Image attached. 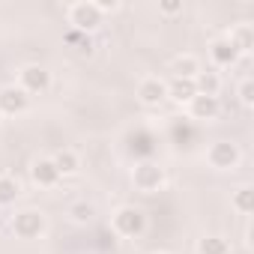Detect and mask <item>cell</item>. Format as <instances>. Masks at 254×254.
I'll return each mask as SVG.
<instances>
[{
	"label": "cell",
	"instance_id": "cell-16",
	"mask_svg": "<svg viewBox=\"0 0 254 254\" xmlns=\"http://www.w3.org/2000/svg\"><path fill=\"white\" fill-rule=\"evenodd\" d=\"M51 162H54V168H57L60 177H72V174L81 171V159H78V153H72V150H60V153H54Z\"/></svg>",
	"mask_w": 254,
	"mask_h": 254
},
{
	"label": "cell",
	"instance_id": "cell-12",
	"mask_svg": "<svg viewBox=\"0 0 254 254\" xmlns=\"http://www.w3.org/2000/svg\"><path fill=\"white\" fill-rule=\"evenodd\" d=\"M227 39H230V45L236 48L239 57H248V54L254 51V27H251V24H236V27L227 33Z\"/></svg>",
	"mask_w": 254,
	"mask_h": 254
},
{
	"label": "cell",
	"instance_id": "cell-7",
	"mask_svg": "<svg viewBox=\"0 0 254 254\" xmlns=\"http://www.w3.org/2000/svg\"><path fill=\"white\" fill-rule=\"evenodd\" d=\"M30 108V96L18 87V84H9V87H0V114L3 117H18Z\"/></svg>",
	"mask_w": 254,
	"mask_h": 254
},
{
	"label": "cell",
	"instance_id": "cell-18",
	"mask_svg": "<svg viewBox=\"0 0 254 254\" xmlns=\"http://www.w3.org/2000/svg\"><path fill=\"white\" fill-rule=\"evenodd\" d=\"M230 203H233V209H236V212L251 215V212H254V186H239V189L233 191Z\"/></svg>",
	"mask_w": 254,
	"mask_h": 254
},
{
	"label": "cell",
	"instance_id": "cell-15",
	"mask_svg": "<svg viewBox=\"0 0 254 254\" xmlns=\"http://www.w3.org/2000/svg\"><path fill=\"white\" fill-rule=\"evenodd\" d=\"M194 90H197V96H218V93H221V78H218V72L200 69L197 78H194Z\"/></svg>",
	"mask_w": 254,
	"mask_h": 254
},
{
	"label": "cell",
	"instance_id": "cell-9",
	"mask_svg": "<svg viewBox=\"0 0 254 254\" xmlns=\"http://www.w3.org/2000/svg\"><path fill=\"white\" fill-rule=\"evenodd\" d=\"M209 60H212L218 69H230V66H236L242 57L236 54V48L230 45V39H227V36H218V39H212V42H209Z\"/></svg>",
	"mask_w": 254,
	"mask_h": 254
},
{
	"label": "cell",
	"instance_id": "cell-19",
	"mask_svg": "<svg viewBox=\"0 0 254 254\" xmlns=\"http://www.w3.org/2000/svg\"><path fill=\"white\" fill-rule=\"evenodd\" d=\"M18 194H21V183L15 177H9V174L0 177V206H12L18 200Z\"/></svg>",
	"mask_w": 254,
	"mask_h": 254
},
{
	"label": "cell",
	"instance_id": "cell-25",
	"mask_svg": "<svg viewBox=\"0 0 254 254\" xmlns=\"http://www.w3.org/2000/svg\"><path fill=\"white\" fill-rule=\"evenodd\" d=\"M0 230H3V212H0Z\"/></svg>",
	"mask_w": 254,
	"mask_h": 254
},
{
	"label": "cell",
	"instance_id": "cell-3",
	"mask_svg": "<svg viewBox=\"0 0 254 254\" xmlns=\"http://www.w3.org/2000/svg\"><path fill=\"white\" fill-rule=\"evenodd\" d=\"M45 227H48V218L39 209H21L12 218V233L18 239H39L45 233Z\"/></svg>",
	"mask_w": 254,
	"mask_h": 254
},
{
	"label": "cell",
	"instance_id": "cell-21",
	"mask_svg": "<svg viewBox=\"0 0 254 254\" xmlns=\"http://www.w3.org/2000/svg\"><path fill=\"white\" fill-rule=\"evenodd\" d=\"M63 39H66L69 45H75L81 54H90V51H93V42H90V36H87V33H81V30H75V27H72V30H69Z\"/></svg>",
	"mask_w": 254,
	"mask_h": 254
},
{
	"label": "cell",
	"instance_id": "cell-10",
	"mask_svg": "<svg viewBox=\"0 0 254 254\" xmlns=\"http://www.w3.org/2000/svg\"><path fill=\"white\" fill-rule=\"evenodd\" d=\"M218 114H221L218 96H194V99L189 102V117L197 120V123H209V120H215Z\"/></svg>",
	"mask_w": 254,
	"mask_h": 254
},
{
	"label": "cell",
	"instance_id": "cell-2",
	"mask_svg": "<svg viewBox=\"0 0 254 254\" xmlns=\"http://www.w3.org/2000/svg\"><path fill=\"white\" fill-rule=\"evenodd\" d=\"M165 168L159 165V162H153V159H144V162H138L135 168H132V183H135V189L138 191H144V194H153V191H159L162 186H165Z\"/></svg>",
	"mask_w": 254,
	"mask_h": 254
},
{
	"label": "cell",
	"instance_id": "cell-26",
	"mask_svg": "<svg viewBox=\"0 0 254 254\" xmlns=\"http://www.w3.org/2000/svg\"><path fill=\"white\" fill-rule=\"evenodd\" d=\"M156 254H162V251H156Z\"/></svg>",
	"mask_w": 254,
	"mask_h": 254
},
{
	"label": "cell",
	"instance_id": "cell-20",
	"mask_svg": "<svg viewBox=\"0 0 254 254\" xmlns=\"http://www.w3.org/2000/svg\"><path fill=\"white\" fill-rule=\"evenodd\" d=\"M93 215H96V209H93V203H87V200H78V203L69 206V218H72L75 224H90Z\"/></svg>",
	"mask_w": 254,
	"mask_h": 254
},
{
	"label": "cell",
	"instance_id": "cell-1",
	"mask_svg": "<svg viewBox=\"0 0 254 254\" xmlns=\"http://www.w3.org/2000/svg\"><path fill=\"white\" fill-rule=\"evenodd\" d=\"M147 224L150 221H147V212L141 206H120L114 212V218H111L114 233L123 236V239H138V236H144L147 233Z\"/></svg>",
	"mask_w": 254,
	"mask_h": 254
},
{
	"label": "cell",
	"instance_id": "cell-24",
	"mask_svg": "<svg viewBox=\"0 0 254 254\" xmlns=\"http://www.w3.org/2000/svg\"><path fill=\"white\" fill-rule=\"evenodd\" d=\"M93 3H96V9L105 15V12H117L120 9V3H117V0H93Z\"/></svg>",
	"mask_w": 254,
	"mask_h": 254
},
{
	"label": "cell",
	"instance_id": "cell-13",
	"mask_svg": "<svg viewBox=\"0 0 254 254\" xmlns=\"http://www.w3.org/2000/svg\"><path fill=\"white\" fill-rule=\"evenodd\" d=\"M194 96H197L194 81H189V78H171V81H168V99H171V102H177V105H189Z\"/></svg>",
	"mask_w": 254,
	"mask_h": 254
},
{
	"label": "cell",
	"instance_id": "cell-17",
	"mask_svg": "<svg viewBox=\"0 0 254 254\" xmlns=\"http://www.w3.org/2000/svg\"><path fill=\"white\" fill-rule=\"evenodd\" d=\"M197 254H230V242L224 236L206 233V236L197 239Z\"/></svg>",
	"mask_w": 254,
	"mask_h": 254
},
{
	"label": "cell",
	"instance_id": "cell-8",
	"mask_svg": "<svg viewBox=\"0 0 254 254\" xmlns=\"http://www.w3.org/2000/svg\"><path fill=\"white\" fill-rule=\"evenodd\" d=\"M138 99L147 108H159L168 99V81H162V78H144L138 84Z\"/></svg>",
	"mask_w": 254,
	"mask_h": 254
},
{
	"label": "cell",
	"instance_id": "cell-22",
	"mask_svg": "<svg viewBox=\"0 0 254 254\" xmlns=\"http://www.w3.org/2000/svg\"><path fill=\"white\" fill-rule=\"evenodd\" d=\"M239 102H242L245 108L254 105V81H251V78H242V84H239Z\"/></svg>",
	"mask_w": 254,
	"mask_h": 254
},
{
	"label": "cell",
	"instance_id": "cell-11",
	"mask_svg": "<svg viewBox=\"0 0 254 254\" xmlns=\"http://www.w3.org/2000/svg\"><path fill=\"white\" fill-rule=\"evenodd\" d=\"M30 180H33L39 189H54V186L60 183V174H57V168H54L51 159H36V162L30 165Z\"/></svg>",
	"mask_w": 254,
	"mask_h": 254
},
{
	"label": "cell",
	"instance_id": "cell-5",
	"mask_svg": "<svg viewBox=\"0 0 254 254\" xmlns=\"http://www.w3.org/2000/svg\"><path fill=\"white\" fill-rule=\"evenodd\" d=\"M18 87L27 93V96H42L51 90V72L39 63H30L18 72Z\"/></svg>",
	"mask_w": 254,
	"mask_h": 254
},
{
	"label": "cell",
	"instance_id": "cell-4",
	"mask_svg": "<svg viewBox=\"0 0 254 254\" xmlns=\"http://www.w3.org/2000/svg\"><path fill=\"white\" fill-rule=\"evenodd\" d=\"M102 21H105V15L96 9L93 0H78V3H72V6H69V24H72L75 30H81V33L96 30Z\"/></svg>",
	"mask_w": 254,
	"mask_h": 254
},
{
	"label": "cell",
	"instance_id": "cell-23",
	"mask_svg": "<svg viewBox=\"0 0 254 254\" xmlns=\"http://www.w3.org/2000/svg\"><path fill=\"white\" fill-rule=\"evenodd\" d=\"M159 12L162 15H180L183 3H180V0H165V3H159Z\"/></svg>",
	"mask_w": 254,
	"mask_h": 254
},
{
	"label": "cell",
	"instance_id": "cell-6",
	"mask_svg": "<svg viewBox=\"0 0 254 254\" xmlns=\"http://www.w3.org/2000/svg\"><path fill=\"white\" fill-rule=\"evenodd\" d=\"M239 159H242V153H239V147L230 144V141H215V144L206 150V162H209L215 171H233V168L239 165Z\"/></svg>",
	"mask_w": 254,
	"mask_h": 254
},
{
	"label": "cell",
	"instance_id": "cell-14",
	"mask_svg": "<svg viewBox=\"0 0 254 254\" xmlns=\"http://www.w3.org/2000/svg\"><path fill=\"white\" fill-rule=\"evenodd\" d=\"M171 69H174V78H189V81H194L203 66H200V60H197L194 54H180V57H174Z\"/></svg>",
	"mask_w": 254,
	"mask_h": 254
}]
</instances>
